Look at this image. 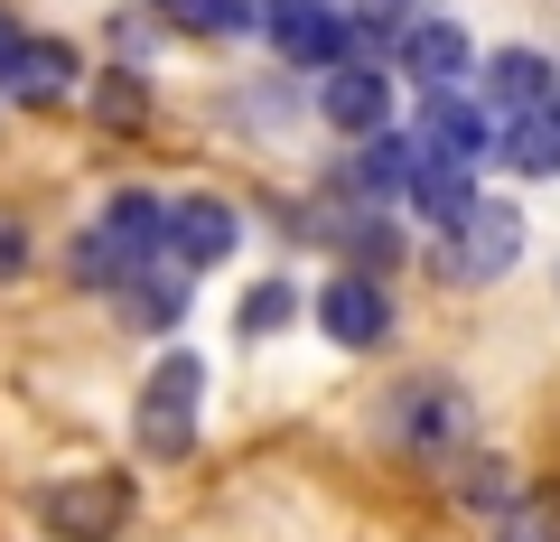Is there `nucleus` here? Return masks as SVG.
Returning <instances> with one entry per match:
<instances>
[{
    "mask_svg": "<svg viewBox=\"0 0 560 542\" xmlns=\"http://www.w3.org/2000/svg\"><path fill=\"white\" fill-rule=\"evenodd\" d=\"M168 243V197H150V187H121L113 206H103V224L75 243V281L84 290H113V281H131L140 262Z\"/></svg>",
    "mask_w": 560,
    "mask_h": 542,
    "instance_id": "f257e3e1",
    "label": "nucleus"
},
{
    "mask_svg": "<svg viewBox=\"0 0 560 542\" xmlns=\"http://www.w3.org/2000/svg\"><path fill=\"white\" fill-rule=\"evenodd\" d=\"M514 253H523V206L514 197H477L440 234V272H458V281H495Z\"/></svg>",
    "mask_w": 560,
    "mask_h": 542,
    "instance_id": "f03ea898",
    "label": "nucleus"
},
{
    "mask_svg": "<svg viewBox=\"0 0 560 542\" xmlns=\"http://www.w3.org/2000/svg\"><path fill=\"white\" fill-rule=\"evenodd\" d=\"M411 141L420 169H477L486 141H495V113H477L467 94H430V113H420V131H401Z\"/></svg>",
    "mask_w": 560,
    "mask_h": 542,
    "instance_id": "7ed1b4c3",
    "label": "nucleus"
},
{
    "mask_svg": "<svg viewBox=\"0 0 560 542\" xmlns=\"http://www.w3.org/2000/svg\"><path fill=\"white\" fill-rule=\"evenodd\" d=\"M47 533L57 542H113L121 523H131V486L121 477H84V486H47Z\"/></svg>",
    "mask_w": 560,
    "mask_h": 542,
    "instance_id": "20e7f679",
    "label": "nucleus"
},
{
    "mask_svg": "<svg viewBox=\"0 0 560 542\" xmlns=\"http://www.w3.org/2000/svg\"><path fill=\"white\" fill-rule=\"evenodd\" d=\"M261 28H271V47L290 66H337L346 57V20L327 0H261Z\"/></svg>",
    "mask_w": 560,
    "mask_h": 542,
    "instance_id": "39448f33",
    "label": "nucleus"
},
{
    "mask_svg": "<svg viewBox=\"0 0 560 542\" xmlns=\"http://www.w3.org/2000/svg\"><path fill=\"white\" fill-rule=\"evenodd\" d=\"M234 243H243V216L224 197H168V243H160V253L178 262V272H187V262H224Z\"/></svg>",
    "mask_w": 560,
    "mask_h": 542,
    "instance_id": "423d86ee",
    "label": "nucleus"
},
{
    "mask_svg": "<svg viewBox=\"0 0 560 542\" xmlns=\"http://www.w3.org/2000/svg\"><path fill=\"white\" fill-rule=\"evenodd\" d=\"M318 113L337 122V131H393V84H383V66H327L318 84Z\"/></svg>",
    "mask_w": 560,
    "mask_h": 542,
    "instance_id": "0eeeda50",
    "label": "nucleus"
},
{
    "mask_svg": "<svg viewBox=\"0 0 560 542\" xmlns=\"http://www.w3.org/2000/svg\"><path fill=\"white\" fill-rule=\"evenodd\" d=\"M318 327L337 346H374L383 327H393V300H383V281H355V272H337V281L318 290Z\"/></svg>",
    "mask_w": 560,
    "mask_h": 542,
    "instance_id": "6e6552de",
    "label": "nucleus"
},
{
    "mask_svg": "<svg viewBox=\"0 0 560 542\" xmlns=\"http://www.w3.org/2000/svg\"><path fill=\"white\" fill-rule=\"evenodd\" d=\"M486 150H495V160L514 169V178H551V169H560V103H533V113H504Z\"/></svg>",
    "mask_w": 560,
    "mask_h": 542,
    "instance_id": "1a4fd4ad",
    "label": "nucleus"
},
{
    "mask_svg": "<svg viewBox=\"0 0 560 542\" xmlns=\"http://www.w3.org/2000/svg\"><path fill=\"white\" fill-rule=\"evenodd\" d=\"M75 84V47H47V38H20L10 66H0V94L10 103H57Z\"/></svg>",
    "mask_w": 560,
    "mask_h": 542,
    "instance_id": "9d476101",
    "label": "nucleus"
},
{
    "mask_svg": "<svg viewBox=\"0 0 560 542\" xmlns=\"http://www.w3.org/2000/svg\"><path fill=\"white\" fill-rule=\"evenodd\" d=\"M401 66H411L430 94H458V76H467V28H458V20H420L411 38H401Z\"/></svg>",
    "mask_w": 560,
    "mask_h": 542,
    "instance_id": "9b49d317",
    "label": "nucleus"
},
{
    "mask_svg": "<svg viewBox=\"0 0 560 542\" xmlns=\"http://www.w3.org/2000/svg\"><path fill=\"white\" fill-rule=\"evenodd\" d=\"M495 542H560V486H523L495 505Z\"/></svg>",
    "mask_w": 560,
    "mask_h": 542,
    "instance_id": "f8f14e48",
    "label": "nucleus"
},
{
    "mask_svg": "<svg viewBox=\"0 0 560 542\" xmlns=\"http://www.w3.org/2000/svg\"><path fill=\"white\" fill-rule=\"evenodd\" d=\"M458 412H467L458 393H440V383H420V393L401 402V440H411V449H448V440H458Z\"/></svg>",
    "mask_w": 560,
    "mask_h": 542,
    "instance_id": "ddd939ff",
    "label": "nucleus"
},
{
    "mask_svg": "<svg viewBox=\"0 0 560 542\" xmlns=\"http://www.w3.org/2000/svg\"><path fill=\"white\" fill-rule=\"evenodd\" d=\"M551 57H533V47H514V57H495V103H504V113H533V103H551ZM495 113V122H504Z\"/></svg>",
    "mask_w": 560,
    "mask_h": 542,
    "instance_id": "4468645a",
    "label": "nucleus"
},
{
    "mask_svg": "<svg viewBox=\"0 0 560 542\" xmlns=\"http://www.w3.org/2000/svg\"><path fill=\"white\" fill-rule=\"evenodd\" d=\"M121 309H131L140 327H168L187 309V272H178V262H160V281H150V262H140V281H121Z\"/></svg>",
    "mask_w": 560,
    "mask_h": 542,
    "instance_id": "2eb2a0df",
    "label": "nucleus"
},
{
    "mask_svg": "<svg viewBox=\"0 0 560 542\" xmlns=\"http://www.w3.org/2000/svg\"><path fill=\"white\" fill-rule=\"evenodd\" d=\"M197 393H206V365H197V356H160V374H150L140 412H168V422H197Z\"/></svg>",
    "mask_w": 560,
    "mask_h": 542,
    "instance_id": "dca6fc26",
    "label": "nucleus"
},
{
    "mask_svg": "<svg viewBox=\"0 0 560 542\" xmlns=\"http://www.w3.org/2000/svg\"><path fill=\"white\" fill-rule=\"evenodd\" d=\"M401 197H411L420 216H440V224H458L467 206H477V178H467V169H411V187H401Z\"/></svg>",
    "mask_w": 560,
    "mask_h": 542,
    "instance_id": "f3484780",
    "label": "nucleus"
},
{
    "mask_svg": "<svg viewBox=\"0 0 560 542\" xmlns=\"http://www.w3.org/2000/svg\"><path fill=\"white\" fill-rule=\"evenodd\" d=\"M411 141H401V131H364V187H374V197H401V187H411Z\"/></svg>",
    "mask_w": 560,
    "mask_h": 542,
    "instance_id": "a211bd4d",
    "label": "nucleus"
},
{
    "mask_svg": "<svg viewBox=\"0 0 560 542\" xmlns=\"http://www.w3.org/2000/svg\"><path fill=\"white\" fill-rule=\"evenodd\" d=\"M178 28H206V38H224V28H261V0H160Z\"/></svg>",
    "mask_w": 560,
    "mask_h": 542,
    "instance_id": "6ab92c4d",
    "label": "nucleus"
},
{
    "mask_svg": "<svg viewBox=\"0 0 560 542\" xmlns=\"http://www.w3.org/2000/svg\"><path fill=\"white\" fill-rule=\"evenodd\" d=\"M94 113L113 122V131H140V113H150V94H140V76H103V84H94Z\"/></svg>",
    "mask_w": 560,
    "mask_h": 542,
    "instance_id": "aec40b11",
    "label": "nucleus"
},
{
    "mask_svg": "<svg viewBox=\"0 0 560 542\" xmlns=\"http://www.w3.org/2000/svg\"><path fill=\"white\" fill-rule=\"evenodd\" d=\"M290 309H300V290H290V281H261L253 300H243V337H271V327H290Z\"/></svg>",
    "mask_w": 560,
    "mask_h": 542,
    "instance_id": "412c9836",
    "label": "nucleus"
},
{
    "mask_svg": "<svg viewBox=\"0 0 560 542\" xmlns=\"http://www.w3.org/2000/svg\"><path fill=\"white\" fill-rule=\"evenodd\" d=\"M187 440H197L187 422H168V412H140V449H150V459H187Z\"/></svg>",
    "mask_w": 560,
    "mask_h": 542,
    "instance_id": "4be33fe9",
    "label": "nucleus"
},
{
    "mask_svg": "<svg viewBox=\"0 0 560 542\" xmlns=\"http://www.w3.org/2000/svg\"><path fill=\"white\" fill-rule=\"evenodd\" d=\"M20 253H28V234H20V224H0V272H10Z\"/></svg>",
    "mask_w": 560,
    "mask_h": 542,
    "instance_id": "5701e85b",
    "label": "nucleus"
},
{
    "mask_svg": "<svg viewBox=\"0 0 560 542\" xmlns=\"http://www.w3.org/2000/svg\"><path fill=\"white\" fill-rule=\"evenodd\" d=\"M10 47H20V28H10V10H0V66H10Z\"/></svg>",
    "mask_w": 560,
    "mask_h": 542,
    "instance_id": "b1692460",
    "label": "nucleus"
}]
</instances>
